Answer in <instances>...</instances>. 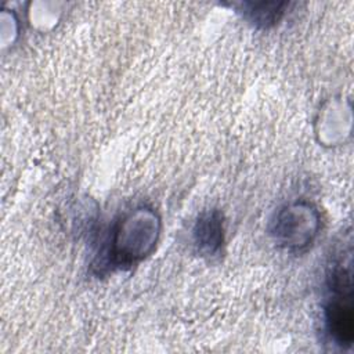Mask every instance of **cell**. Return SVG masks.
I'll return each mask as SVG.
<instances>
[{"label":"cell","instance_id":"cell-2","mask_svg":"<svg viewBox=\"0 0 354 354\" xmlns=\"http://www.w3.org/2000/svg\"><path fill=\"white\" fill-rule=\"evenodd\" d=\"M328 297L324 307V324L329 339L342 348L354 340L353 277L351 263L335 261L328 272Z\"/></svg>","mask_w":354,"mask_h":354},{"label":"cell","instance_id":"cell-3","mask_svg":"<svg viewBox=\"0 0 354 354\" xmlns=\"http://www.w3.org/2000/svg\"><path fill=\"white\" fill-rule=\"evenodd\" d=\"M321 228V217L308 202H293L278 210L271 223L274 241L288 250H301L313 243Z\"/></svg>","mask_w":354,"mask_h":354},{"label":"cell","instance_id":"cell-5","mask_svg":"<svg viewBox=\"0 0 354 354\" xmlns=\"http://www.w3.org/2000/svg\"><path fill=\"white\" fill-rule=\"evenodd\" d=\"M286 3L278 1H259V3H245L243 15L259 28H268L279 21L283 14Z\"/></svg>","mask_w":354,"mask_h":354},{"label":"cell","instance_id":"cell-4","mask_svg":"<svg viewBox=\"0 0 354 354\" xmlns=\"http://www.w3.org/2000/svg\"><path fill=\"white\" fill-rule=\"evenodd\" d=\"M192 238L201 256L213 257L218 254L224 243L223 214L217 209L203 212L195 221Z\"/></svg>","mask_w":354,"mask_h":354},{"label":"cell","instance_id":"cell-1","mask_svg":"<svg viewBox=\"0 0 354 354\" xmlns=\"http://www.w3.org/2000/svg\"><path fill=\"white\" fill-rule=\"evenodd\" d=\"M160 218L151 207H137L124 214L113 227L106 260L116 267L133 266L156 246L160 235Z\"/></svg>","mask_w":354,"mask_h":354}]
</instances>
